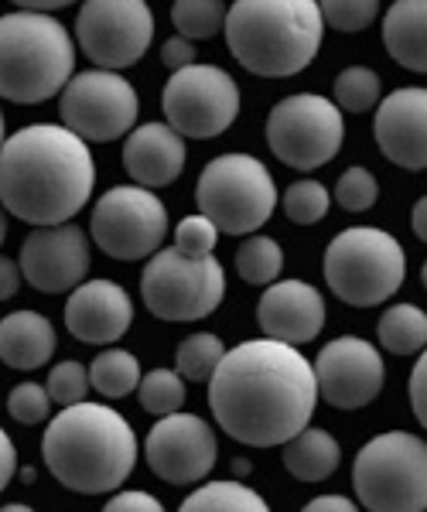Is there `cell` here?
Listing matches in <instances>:
<instances>
[{
    "label": "cell",
    "mask_w": 427,
    "mask_h": 512,
    "mask_svg": "<svg viewBox=\"0 0 427 512\" xmlns=\"http://www.w3.org/2000/svg\"><path fill=\"white\" fill-rule=\"evenodd\" d=\"M318 407L315 369L298 345L253 338L223 352L209 376V410L240 444L274 448L311 424Z\"/></svg>",
    "instance_id": "6da1fadb"
},
{
    "label": "cell",
    "mask_w": 427,
    "mask_h": 512,
    "mask_svg": "<svg viewBox=\"0 0 427 512\" xmlns=\"http://www.w3.org/2000/svg\"><path fill=\"white\" fill-rule=\"evenodd\" d=\"M96 164L69 127L31 123L0 144V205L28 226H59L89 202Z\"/></svg>",
    "instance_id": "7a4b0ae2"
},
{
    "label": "cell",
    "mask_w": 427,
    "mask_h": 512,
    "mask_svg": "<svg viewBox=\"0 0 427 512\" xmlns=\"http://www.w3.org/2000/svg\"><path fill=\"white\" fill-rule=\"evenodd\" d=\"M41 458L69 492H117L137 465V434L117 410L79 400L48 420Z\"/></svg>",
    "instance_id": "3957f363"
},
{
    "label": "cell",
    "mask_w": 427,
    "mask_h": 512,
    "mask_svg": "<svg viewBox=\"0 0 427 512\" xmlns=\"http://www.w3.org/2000/svg\"><path fill=\"white\" fill-rule=\"evenodd\" d=\"M223 31L246 72L287 79L315 62L325 21L318 0H233Z\"/></svg>",
    "instance_id": "277c9868"
},
{
    "label": "cell",
    "mask_w": 427,
    "mask_h": 512,
    "mask_svg": "<svg viewBox=\"0 0 427 512\" xmlns=\"http://www.w3.org/2000/svg\"><path fill=\"white\" fill-rule=\"evenodd\" d=\"M76 69V41L52 14L14 11L0 18V99L45 103Z\"/></svg>",
    "instance_id": "5b68a950"
},
{
    "label": "cell",
    "mask_w": 427,
    "mask_h": 512,
    "mask_svg": "<svg viewBox=\"0 0 427 512\" xmlns=\"http://www.w3.org/2000/svg\"><path fill=\"white\" fill-rule=\"evenodd\" d=\"M328 291L349 308H376L400 291L407 274L404 246L373 226L342 229L325 250Z\"/></svg>",
    "instance_id": "8992f818"
},
{
    "label": "cell",
    "mask_w": 427,
    "mask_h": 512,
    "mask_svg": "<svg viewBox=\"0 0 427 512\" xmlns=\"http://www.w3.org/2000/svg\"><path fill=\"white\" fill-rule=\"evenodd\" d=\"M352 489L369 512L427 509V441L407 431L376 434L352 465Z\"/></svg>",
    "instance_id": "52a82bcc"
},
{
    "label": "cell",
    "mask_w": 427,
    "mask_h": 512,
    "mask_svg": "<svg viewBox=\"0 0 427 512\" xmlns=\"http://www.w3.org/2000/svg\"><path fill=\"white\" fill-rule=\"evenodd\" d=\"M195 202L205 219L226 236H250L274 216L277 185L267 164L250 154H219L205 164L195 185Z\"/></svg>",
    "instance_id": "ba28073f"
},
{
    "label": "cell",
    "mask_w": 427,
    "mask_h": 512,
    "mask_svg": "<svg viewBox=\"0 0 427 512\" xmlns=\"http://www.w3.org/2000/svg\"><path fill=\"white\" fill-rule=\"evenodd\" d=\"M141 297L161 321H202L223 304L226 274L216 256H188L178 246L151 253L141 277Z\"/></svg>",
    "instance_id": "9c48e42d"
},
{
    "label": "cell",
    "mask_w": 427,
    "mask_h": 512,
    "mask_svg": "<svg viewBox=\"0 0 427 512\" xmlns=\"http://www.w3.org/2000/svg\"><path fill=\"white\" fill-rule=\"evenodd\" d=\"M346 120L332 99L318 93L287 96L267 117V144L274 158L294 171H315L342 151Z\"/></svg>",
    "instance_id": "30bf717a"
},
{
    "label": "cell",
    "mask_w": 427,
    "mask_h": 512,
    "mask_svg": "<svg viewBox=\"0 0 427 512\" xmlns=\"http://www.w3.org/2000/svg\"><path fill=\"white\" fill-rule=\"evenodd\" d=\"M164 123L185 140H212L240 117V86L219 65H188L171 72L161 93Z\"/></svg>",
    "instance_id": "8fae6325"
},
{
    "label": "cell",
    "mask_w": 427,
    "mask_h": 512,
    "mask_svg": "<svg viewBox=\"0 0 427 512\" xmlns=\"http://www.w3.org/2000/svg\"><path fill=\"white\" fill-rule=\"evenodd\" d=\"M168 233V209L151 188L144 185H117L110 188L93 209L89 236L106 256L123 263L144 260L158 253Z\"/></svg>",
    "instance_id": "7c38bea8"
},
{
    "label": "cell",
    "mask_w": 427,
    "mask_h": 512,
    "mask_svg": "<svg viewBox=\"0 0 427 512\" xmlns=\"http://www.w3.org/2000/svg\"><path fill=\"white\" fill-rule=\"evenodd\" d=\"M62 127L93 144L127 137L141 113V96L134 82L113 69H89L65 82L62 89Z\"/></svg>",
    "instance_id": "4fadbf2b"
},
{
    "label": "cell",
    "mask_w": 427,
    "mask_h": 512,
    "mask_svg": "<svg viewBox=\"0 0 427 512\" xmlns=\"http://www.w3.org/2000/svg\"><path fill=\"white\" fill-rule=\"evenodd\" d=\"M76 41L100 69H130L154 41V14L147 0H82Z\"/></svg>",
    "instance_id": "5bb4252c"
},
{
    "label": "cell",
    "mask_w": 427,
    "mask_h": 512,
    "mask_svg": "<svg viewBox=\"0 0 427 512\" xmlns=\"http://www.w3.org/2000/svg\"><path fill=\"white\" fill-rule=\"evenodd\" d=\"M315 369L318 396L335 410H363L380 396L387 383V366L373 342L356 335H342L328 342L318 359L311 362Z\"/></svg>",
    "instance_id": "9a60e30c"
},
{
    "label": "cell",
    "mask_w": 427,
    "mask_h": 512,
    "mask_svg": "<svg viewBox=\"0 0 427 512\" xmlns=\"http://www.w3.org/2000/svg\"><path fill=\"white\" fill-rule=\"evenodd\" d=\"M216 431L195 414H164L147 431L144 458L151 472L168 485H195L216 465Z\"/></svg>",
    "instance_id": "2e32d148"
},
{
    "label": "cell",
    "mask_w": 427,
    "mask_h": 512,
    "mask_svg": "<svg viewBox=\"0 0 427 512\" xmlns=\"http://www.w3.org/2000/svg\"><path fill=\"white\" fill-rule=\"evenodd\" d=\"M21 277L41 294H65L89 274V239L72 222L35 226L21 243Z\"/></svg>",
    "instance_id": "e0dca14e"
},
{
    "label": "cell",
    "mask_w": 427,
    "mask_h": 512,
    "mask_svg": "<svg viewBox=\"0 0 427 512\" xmlns=\"http://www.w3.org/2000/svg\"><path fill=\"white\" fill-rule=\"evenodd\" d=\"M376 147L397 168L427 171V89L410 86L376 103Z\"/></svg>",
    "instance_id": "ac0fdd59"
},
{
    "label": "cell",
    "mask_w": 427,
    "mask_h": 512,
    "mask_svg": "<svg viewBox=\"0 0 427 512\" xmlns=\"http://www.w3.org/2000/svg\"><path fill=\"white\" fill-rule=\"evenodd\" d=\"M134 321V301L113 280H82L65 301V328L76 342L113 345Z\"/></svg>",
    "instance_id": "d6986e66"
},
{
    "label": "cell",
    "mask_w": 427,
    "mask_h": 512,
    "mask_svg": "<svg viewBox=\"0 0 427 512\" xmlns=\"http://www.w3.org/2000/svg\"><path fill=\"white\" fill-rule=\"evenodd\" d=\"M257 325L277 342L308 345L325 328V297L305 280H274L257 304Z\"/></svg>",
    "instance_id": "ffe728a7"
},
{
    "label": "cell",
    "mask_w": 427,
    "mask_h": 512,
    "mask_svg": "<svg viewBox=\"0 0 427 512\" xmlns=\"http://www.w3.org/2000/svg\"><path fill=\"white\" fill-rule=\"evenodd\" d=\"M123 168L144 188H164L185 171V137L168 123H144L123 144Z\"/></svg>",
    "instance_id": "44dd1931"
},
{
    "label": "cell",
    "mask_w": 427,
    "mask_h": 512,
    "mask_svg": "<svg viewBox=\"0 0 427 512\" xmlns=\"http://www.w3.org/2000/svg\"><path fill=\"white\" fill-rule=\"evenodd\" d=\"M55 328L38 311H14L0 321V362L18 373L41 369L55 355Z\"/></svg>",
    "instance_id": "7402d4cb"
},
{
    "label": "cell",
    "mask_w": 427,
    "mask_h": 512,
    "mask_svg": "<svg viewBox=\"0 0 427 512\" xmlns=\"http://www.w3.org/2000/svg\"><path fill=\"white\" fill-rule=\"evenodd\" d=\"M383 45L397 65L427 76V0H393L383 18Z\"/></svg>",
    "instance_id": "603a6c76"
},
{
    "label": "cell",
    "mask_w": 427,
    "mask_h": 512,
    "mask_svg": "<svg viewBox=\"0 0 427 512\" xmlns=\"http://www.w3.org/2000/svg\"><path fill=\"white\" fill-rule=\"evenodd\" d=\"M342 465V444L322 427H305L284 441V468L298 482H325L335 475V468Z\"/></svg>",
    "instance_id": "cb8c5ba5"
},
{
    "label": "cell",
    "mask_w": 427,
    "mask_h": 512,
    "mask_svg": "<svg viewBox=\"0 0 427 512\" xmlns=\"http://www.w3.org/2000/svg\"><path fill=\"white\" fill-rule=\"evenodd\" d=\"M376 335L390 355H417L427 349V315L417 304H393L383 311Z\"/></svg>",
    "instance_id": "d4e9b609"
},
{
    "label": "cell",
    "mask_w": 427,
    "mask_h": 512,
    "mask_svg": "<svg viewBox=\"0 0 427 512\" xmlns=\"http://www.w3.org/2000/svg\"><path fill=\"white\" fill-rule=\"evenodd\" d=\"M185 512H267V499L240 478L205 482L182 502Z\"/></svg>",
    "instance_id": "484cf974"
},
{
    "label": "cell",
    "mask_w": 427,
    "mask_h": 512,
    "mask_svg": "<svg viewBox=\"0 0 427 512\" xmlns=\"http://www.w3.org/2000/svg\"><path fill=\"white\" fill-rule=\"evenodd\" d=\"M141 362H137L134 352L127 349H106L93 359L89 366V386L96 393L106 396V400H123L137 390L141 383Z\"/></svg>",
    "instance_id": "4316f807"
},
{
    "label": "cell",
    "mask_w": 427,
    "mask_h": 512,
    "mask_svg": "<svg viewBox=\"0 0 427 512\" xmlns=\"http://www.w3.org/2000/svg\"><path fill=\"white\" fill-rule=\"evenodd\" d=\"M284 250L274 236H246V243L236 250V274L253 287H267L281 277Z\"/></svg>",
    "instance_id": "83f0119b"
},
{
    "label": "cell",
    "mask_w": 427,
    "mask_h": 512,
    "mask_svg": "<svg viewBox=\"0 0 427 512\" xmlns=\"http://www.w3.org/2000/svg\"><path fill=\"white\" fill-rule=\"evenodd\" d=\"M332 103L342 113H366L380 103V76L369 65H349L335 76Z\"/></svg>",
    "instance_id": "f1b7e54d"
},
{
    "label": "cell",
    "mask_w": 427,
    "mask_h": 512,
    "mask_svg": "<svg viewBox=\"0 0 427 512\" xmlns=\"http://www.w3.org/2000/svg\"><path fill=\"white\" fill-rule=\"evenodd\" d=\"M229 7L223 0H175L171 4V24L178 28V35L202 41V38H216L226 24Z\"/></svg>",
    "instance_id": "f546056e"
},
{
    "label": "cell",
    "mask_w": 427,
    "mask_h": 512,
    "mask_svg": "<svg viewBox=\"0 0 427 512\" xmlns=\"http://www.w3.org/2000/svg\"><path fill=\"white\" fill-rule=\"evenodd\" d=\"M137 396H141V407L147 414L164 417L175 414V410L185 407V376L178 369H151L147 376H141L137 383Z\"/></svg>",
    "instance_id": "4dcf8cb0"
},
{
    "label": "cell",
    "mask_w": 427,
    "mask_h": 512,
    "mask_svg": "<svg viewBox=\"0 0 427 512\" xmlns=\"http://www.w3.org/2000/svg\"><path fill=\"white\" fill-rule=\"evenodd\" d=\"M223 352H226V345H223V338H219V335L195 332V335H188L182 345H178L175 366H178V373H182L185 379L202 383V379H209L212 369L219 366Z\"/></svg>",
    "instance_id": "1f68e13d"
},
{
    "label": "cell",
    "mask_w": 427,
    "mask_h": 512,
    "mask_svg": "<svg viewBox=\"0 0 427 512\" xmlns=\"http://www.w3.org/2000/svg\"><path fill=\"white\" fill-rule=\"evenodd\" d=\"M328 205H332L328 188L315 178L294 181L284 192V212H287V219L298 222V226H315V222H322L328 216Z\"/></svg>",
    "instance_id": "d6a6232c"
},
{
    "label": "cell",
    "mask_w": 427,
    "mask_h": 512,
    "mask_svg": "<svg viewBox=\"0 0 427 512\" xmlns=\"http://www.w3.org/2000/svg\"><path fill=\"white\" fill-rule=\"evenodd\" d=\"M318 11H322L328 28L342 31V35H356L376 21L380 0H318Z\"/></svg>",
    "instance_id": "836d02e7"
},
{
    "label": "cell",
    "mask_w": 427,
    "mask_h": 512,
    "mask_svg": "<svg viewBox=\"0 0 427 512\" xmlns=\"http://www.w3.org/2000/svg\"><path fill=\"white\" fill-rule=\"evenodd\" d=\"M45 390L52 396V403L59 407H69V403H79L86 400V390H89V369L82 362H55L52 373L45 379Z\"/></svg>",
    "instance_id": "e575fe53"
},
{
    "label": "cell",
    "mask_w": 427,
    "mask_h": 512,
    "mask_svg": "<svg viewBox=\"0 0 427 512\" xmlns=\"http://www.w3.org/2000/svg\"><path fill=\"white\" fill-rule=\"evenodd\" d=\"M376 198H380V185H376L373 171L366 168H349L346 175L339 178V185H335V202L342 205L346 212H366L376 205Z\"/></svg>",
    "instance_id": "d590c367"
},
{
    "label": "cell",
    "mask_w": 427,
    "mask_h": 512,
    "mask_svg": "<svg viewBox=\"0 0 427 512\" xmlns=\"http://www.w3.org/2000/svg\"><path fill=\"white\" fill-rule=\"evenodd\" d=\"M7 414L24 427L41 424V420H48V414H52V396L38 383H18L11 396H7Z\"/></svg>",
    "instance_id": "8d00e7d4"
},
{
    "label": "cell",
    "mask_w": 427,
    "mask_h": 512,
    "mask_svg": "<svg viewBox=\"0 0 427 512\" xmlns=\"http://www.w3.org/2000/svg\"><path fill=\"white\" fill-rule=\"evenodd\" d=\"M216 239H219V229L212 219H205L202 212L199 216H188L178 222L175 229V246L188 256H209L216 250Z\"/></svg>",
    "instance_id": "74e56055"
},
{
    "label": "cell",
    "mask_w": 427,
    "mask_h": 512,
    "mask_svg": "<svg viewBox=\"0 0 427 512\" xmlns=\"http://www.w3.org/2000/svg\"><path fill=\"white\" fill-rule=\"evenodd\" d=\"M195 55H199V52H195V41L185 38V35H175V38H168L161 45V62H164V69H171V72L195 65Z\"/></svg>",
    "instance_id": "f35d334b"
},
{
    "label": "cell",
    "mask_w": 427,
    "mask_h": 512,
    "mask_svg": "<svg viewBox=\"0 0 427 512\" xmlns=\"http://www.w3.org/2000/svg\"><path fill=\"white\" fill-rule=\"evenodd\" d=\"M410 407H414V417L427 431V349L417 355V366L410 373Z\"/></svg>",
    "instance_id": "ab89813d"
},
{
    "label": "cell",
    "mask_w": 427,
    "mask_h": 512,
    "mask_svg": "<svg viewBox=\"0 0 427 512\" xmlns=\"http://www.w3.org/2000/svg\"><path fill=\"white\" fill-rule=\"evenodd\" d=\"M106 509H113V512H161L164 506L154 499L151 492L134 489V492H117L110 502H106Z\"/></svg>",
    "instance_id": "60d3db41"
},
{
    "label": "cell",
    "mask_w": 427,
    "mask_h": 512,
    "mask_svg": "<svg viewBox=\"0 0 427 512\" xmlns=\"http://www.w3.org/2000/svg\"><path fill=\"white\" fill-rule=\"evenodd\" d=\"M14 475H18V448H14V441L0 427V492L11 485Z\"/></svg>",
    "instance_id": "b9f144b4"
},
{
    "label": "cell",
    "mask_w": 427,
    "mask_h": 512,
    "mask_svg": "<svg viewBox=\"0 0 427 512\" xmlns=\"http://www.w3.org/2000/svg\"><path fill=\"white\" fill-rule=\"evenodd\" d=\"M21 267L14 260H7V256H0V301H11L14 294H18L21 287Z\"/></svg>",
    "instance_id": "7bdbcfd3"
},
{
    "label": "cell",
    "mask_w": 427,
    "mask_h": 512,
    "mask_svg": "<svg viewBox=\"0 0 427 512\" xmlns=\"http://www.w3.org/2000/svg\"><path fill=\"white\" fill-rule=\"evenodd\" d=\"M308 509L311 512H352L356 509V502L346 499V495H318V499H311L308 502Z\"/></svg>",
    "instance_id": "ee69618b"
},
{
    "label": "cell",
    "mask_w": 427,
    "mask_h": 512,
    "mask_svg": "<svg viewBox=\"0 0 427 512\" xmlns=\"http://www.w3.org/2000/svg\"><path fill=\"white\" fill-rule=\"evenodd\" d=\"M18 4L21 11H41V14H52V11H62V7L76 4V0H11Z\"/></svg>",
    "instance_id": "f6af8a7d"
},
{
    "label": "cell",
    "mask_w": 427,
    "mask_h": 512,
    "mask_svg": "<svg viewBox=\"0 0 427 512\" xmlns=\"http://www.w3.org/2000/svg\"><path fill=\"white\" fill-rule=\"evenodd\" d=\"M410 222H414L417 239H424V243H427V195L414 205V216H410Z\"/></svg>",
    "instance_id": "bcb514c9"
},
{
    "label": "cell",
    "mask_w": 427,
    "mask_h": 512,
    "mask_svg": "<svg viewBox=\"0 0 427 512\" xmlns=\"http://www.w3.org/2000/svg\"><path fill=\"white\" fill-rule=\"evenodd\" d=\"M250 468H253V465H250V461H246V458H236V461H233V475H236V478L250 475Z\"/></svg>",
    "instance_id": "7dc6e473"
},
{
    "label": "cell",
    "mask_w": 427,
    "mask_h": 512,
    "mask_svg": "<svg viewBox=\"0 0 427 512\" xmlns=\"http://www.w3.org/2000/svg\"><path fill=\"white\" fill-rule=\"evenodd\" d=\"M7 239V216H4V205H0V246H4Z\"/></svg>",
    "instance_id": "c3c4849f"
},
{
    "label": "cell",
    "mask_w": 427,
    "mask_h": 512,
    "mask_svg": "<svg viewBox=\"0 0 427 512\" xmlns=\"http://www.w3.org/2000/svg\"><path fill=\"white\" fill-rule=\"evenodd\" d=\"M18 478H21L24 485H28V482H35V468H21V472H18Z\"/></svg>",
    "instance_id": "681fc988"
},
{
    "label": "cell",
    "mask_w": 427,
    "mask_h": 512,
    "mask_svg": "<svg viewBox=\"0 0 427 512\" xmlns=\"http://www.w3.org/2000/svg\"><path fill=\"white\" fill-rule=\"evenodd\" d=\"M4 137H7V127H4V113H0V144H4Z\"/></svg>",
    "instance_id": "f907efd6"
},
{
    "label": "cell",
    "mask_w": 427,
    "mask_h": 512,
    "mask_svg": "<svg viewBox=\"0 0 427 512\" xmlns=\"http://www.w3.org/2000/svg\"><path fill=\"white\" fill-rule=\"evenodd\" d=\"M421 280H424V287H427V260H424V270H421Z\"/></svg>",
    "instance_id": "816d5d0a"
}]
</instances>
